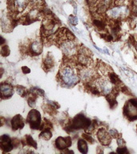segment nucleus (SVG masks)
Returning a JSON list of instances; mask_svg holds the SVG:
<instances>
[{
    "mask_svg": "<svg viewBox=\"0 0 137 154\" xmlns=\"http://www.w3.org/2000/svg\"><path fill=\"white\" fill-rule=\"evenodd\" d=\"M63 63L61 65L57 75L59 83L67 87H74L80 80L75 58L63 57Z\"/></svg>",
    "mask_w": 137,
    "mask_h": 154,
    "instance_id": "f257e3e1",
    "label": "nucleus"
},
{
    "mask_svg": "<svg viewBox=\"0 0 137 154\" xmlns=\"http://www.w3.org/2000/svg\"><path fill=\"white\" fill-rule=\"evenodd\" d=\"M124 113L130 120L137 119V100L131 99L128 100L124 108Z\"/></svg>",
    "mask_w": 137,
    "mask_h": 154,
    "instance_id": "39448f33",
    "label": "nucleus"
},
{
    "mask_svg": "<svg viewBox=\"0 0 137 154\" xmlns=\"http://www.w3.org/2000/svg\"><path fill=\"white\" fill-rule=\"evenodd\" d=\"M70 22H71V23H72V24H74V25H75L76 24V23H78V20H77V18H76V17H75V16H70Z\"/></svg>",
    "mask_w": 137,
    "mask_h": 154,
    "instance_id": "4be33fe9",
    "label": "nucleus"
},
{
    "mask_svg": "<svg viewBox=\"0 0 137 154\" xmlns=\"http://www.w3.org/2000/svg\"><path fill=\"white\" fill-rule=\"evenodd\" d=\"M27 122L30 124L31 129H40L43 128V122H42L41 115L39 112L36 109H31L27 115Z\"/></svg>",
    "mask_w": 137,
    "mask_h": 154,
    "instance_id": "20e7f679",
    "label": "nucleus"
},
{
    "mask_svg": "<svg viewBox=\"0 0 137 154\" xmlns=\"http://www.w3.org/2000/svg\"><path fill=\"white\" fill-rule=\"evenodd\" d=\"M15 90H16V92H17L18 94L19 95V96H22V97L27 96V93H28L27 90L26 89V87H22V86H18V85L16 86Z\"/></svg>",
    "mask_w": 137,
    "mask_h": 154,
    "instance_id": "dca6fc26",
    "label": "nucleus"
},
{
    "mask_svg": "<svg viewBox=\"0 0 137 154\" xmlns=\"http://www.w3.org/2000/svg\"><path fill=\"white\" fill-rule=\"evenodd\" d=\"M118 2H123V1H124V0H117Z\"/></svg>",
    "mask_w": 137,
    "mask_h": 154,
    "instance_id": "b1692460",
    "label": "nucleus"
},
{
    "mask_svg": "<svg viewBox=\"0 0 137 154\" xmlns=\"http://www.w3.org/2000/svg\"><path fill=\"white\" fill-rule=\"evenodd\" d=\"M52 137V133H51V128H43L42 129V132L39 135V137L45 141H48Z\"/></svg>",
    "mask_w": 137,
    "mask_h": 154,
    "instance_id": "ddd939ff",
    "label": "nucleus"
},
{
    "mask_svg": "<svg viewBox=\"0 0 137 154\" xmlns=\"http://www.w3.org/2000/svg\"><path fill=\"white\" fill-rule=\"evenodd\" d=\"M11 124L12 130L16 131V130L22 129L24 127L25 122H24V120H23V118L20 115H16L11 119Z\"/></svg>",
    "mask_w": 137,
    "mask_h": 154,
    "instance_id": "9b49d317",
    "label": "nucleus"
},
{
    "mask_svg": "<svg viewBox=\"0 0 137 154\" xmlns=\"http://www.w3.org/2000/svg\"><path fill=\"white\" fill-rule=\"evenodd\" d=\"M43 41L42 39H34L32 41L27 42L25 45H22L23 51L31 55V56H37L39 55L43 48Z\"/></svg>",
    "mask_w": 137,
    "mask_h": 154,
    "instance_id": "7ed1b4c3",
    "label": "nucleus"
},
{
    "mask_svg": "<svg viewBox=\"0 0 137 154\" xmlns=\"http://www.w3.org/2000/svg\"><path fill=\"white\" fill-rule=\"evenodd\" d=\"M0 147L1 149L5 152H10L15 148L13 144V140L8 135H3L0 138Z\"/></svg>",
    "mask_w": 137,
    "mask_h": 154,
    "instance_id": "0eeeda50",
    "label": "nucleus"
},
{
    "mask_svg": "<svg viewBox=\"0 0 137 154\" xmlns=\"http://www.w3.org/2000/svg\"><path fill=\"white\" fill-rule=\"evenodd\" d=\"M97 138L102 145L107 146L111 143L112 137L104 128H100L97 131Z\"/></svg>",
    "mask_w": 137,
    "mask_h": 154,
    "instance_id": "423d86ee",
    "label": "nucleus"
},
{
    "mask_svg": "<svg viewBox=\"0 0 137 154\" xmlns=\"http://www.w3.org/2000/svg\"><path fill=\"white\" fill-rule=\"evenodd\" d=\"M117 144L119 145V147H123L125 145V142L122 138H118L117 139Z\"/></svg>",
    "mask_w": 137,
    "mask_h": 154,
    "instance_id": "412c9836",
    "label": "nucleus"
},
{
    "mask_svg": "<svg viewBox=\"0 0 137 154\" xmlns=\"http://www.w3.org/2000/svg\"><path fill=\"white\" fill-rule=\"evenodd\" d=\"M22 69L23 70V72H24V73H29L30 72V69L28 68H27V67H23Z\"/></svg>",
    "mask_w": 137,
    "mask_h": 154,
    "instance_id": "5701e85b",
    "label": "nucleus"
},
{
    "mask_svg": "<svg viewBox=\"0 0 137 154\" xmlns=\"http://www.w3.org/2000/svg\"><path fill=\"white\" fill-rule=\"evenodd\" d=\"M92 121L87 118L83 114H79L73 118L71 122L66 125L65 129L68 132H73L75 130L87 129Z\"/></svg>",
    "mask_w": 137,
    "mask_h": 154,
    "instance_id": "f03ea898",
    "label": "nucleus"
},
{
    "mask_svg": "<svg viewBox=\"0 0 137 154\" xmlns=\"http://www.w3.org/2000/svg\"><path fill=\"white\" fill-rule=\"evenodd\" d=\"M116 152L118 153H120V154H123V153H127V148L124 146H123V147H119V148H118Z\"/></svg>",
    "mask_w": 137,
    "mask_h": 154,
    "instance_id": "aec40b11",
    "label": "nucleus"
},
{
    "mask_svg": "<svg viewBox=\"0 0 137 154\" xmlns=\"http://www.w3.org/2000/svg\"><path fill=\"white\" fill-rule=\"evenodd\" d=\"M55 65V62L54 56L51 52H48L44 55L43 60H42V68L46 72H50L51 70H53Z\"/></svg>",
    "mask_w": 137,
    "mask_h": 154,
    "instance_id": "1a4fd4ad",
    "label": "nucleus"
},
{
    "mask_svg": "<svg viewBox=\"0 0 137 154\" xmlns=\"http://www.w3.org/2000/svg\"><path fill=\"white\" fill-rule=\"evenodd\" d=\"M83 138L86 140L87 141H88L89 143H91V144H93L94 141H95V140H94L92 138V137L90 135L89 133H85L83 134Z\"/></svg>",
    "mask_w": 137,
    "mask_h": 154,
    "instance_id": "a211bd4d",
    "label": "nucleus"
},
{
    "mask_svg": "<svg viewBox=\"0 0 137 154\" xmlns=\"http://www.w3.org/2000/svg\"><path fill=\"white\" fill-rule=\"evenodd\" d=\"M72 141L70 137H59L55 140V146L59 150H65L72 146Z\"/></svg>",
    "mask_w": 137,
    "mask_h": 154,
    "instance_id": "9d476101",
    "label": "nucleus"
},
{
    "mask_svg": "<svg viewBox=\"0 0 137 154\" xmlns=\"http://www.w3.org/2000/svg\"><path fill=\"white\" fill-rule=\"evenodd\" d=\"M22 146H29V147H33L36 148H37V143L35 141V140L32 138L31 136L30 135H26V136L23 137L22 140Z\"/></svg>",
    "mask_w": 137,
    "mask_h": 154,
    "instance_id": "f8f14e48",
    "label": "nucleus"
},
{
    "mask_svg": "<svg viewBox=\"0 0 137 154\" xmlns=\"http://www.w3.org/2000/svg\"><path fill=\"white\" fill-rule=\"evenodd\" d=\"M78 149L80 152L82 153H87L88 151L87 141L85 139H79L78 141Z\"/></svg>",
    "mask_w": 137,
    "mask_h": 154,
    "instance_id": "4468645a",
    "label": "nucleus"
},
{
    "mask_svg": "<svg viewBox=\"0 0 137 154\" xmlns=\"http://www.w3.org/2000/svg\"><path fill=\"white\" fill-rule=\"evenodd\" d=\"M0 92H1L2 99H8L14 94V87L10 83H2L0 86Z\"/></svg>",
    "mask_w": 137,
    "mask_h": 154,
    "instance_id": "6e6552de",
    "label": "nucleus"
},
{
    "mask_svg": "<svg viewBox=\"0 0 137 154\" xmlns=\"http://www.w3.org/2000/svg\"><path fill=\"white\" fill-rule=\"evenodd\" d=\"M10 54V50L7 45H2L1 48V55L3 56H7Z\"/></svg>",
    "mask_w": 137,
    "mask_h": 154,
    "instance_id": "f3484780",
    "label": "nucleus"
},
{
    "mask_svg": "<svg viewBox=\"0 0 137 154\" xmlns=\"http://www.w3.org/2000/svg\"><path fill=\"white\" fill-rule=\"evenodd\" d=\"M108 133H109V134L111 135V137H118V136H119V134H118L117 131L116 129H110L109 131H108Z\"/></svg>",
    "mask_w": 137,
    "mask_h": 154,
    "instance_id": "6ab92c4d",
    "label": "nucleus"
},
{
    "mask_svg": "<svg viewBox=\"0 0 137 154\" xmlns=\"http://www.w3.org/2000/svg\"><path fill=\"white\" fill-rule=\"evenodd\" d=\"M108 78H109V80H111V82L113 83V84H114L115 86H116V87L118 85H120L122 83L119 76H118L116 74H115L114 72H110L109 74H108Z\"/></svg>",
    "mask_w": 137,
    "mask_h": 154,
    "instance_id": "2eb2a0df",
    "label": "nucleus"
}]
</instances>
